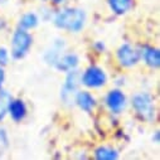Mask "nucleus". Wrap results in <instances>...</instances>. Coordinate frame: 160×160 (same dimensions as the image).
Returning a JSON list of instances; mask_svg holds the SVG:
<instances>
[{
  "mask_svg": "<svg viewBox=\"0 0 160 160\" xmlns=\"http://www.w3.org/2000/svg\"><path fill=\"white\" fill-rule=\"evenodd\" d=\"M87 15L81 8L68 7L58 10L53 18V23L58 29L66 30L68 33H79L86 24Z\"/></svg>",
  "mask_w": 160,
  "mask_h": 160,
  "instance_id": "nucleus-1",
  "label": "nucleus"
},
{
  "mask_svg": "<svg viewBox=\"0 0 160 160\" xmlns=\"http://www.w3.org/2000/svg\"><path fill=\"white\" fill-rule=\"evenodd\" d=\"M131 106L136 116L145 122H154L156 120V106L154 97L148 92H138L131 98Z\"/></svg>",
  "mask_w": 160,
  "mask_h": 160,
  "instance_id": "nucleus-2",
  "label": "nucleus"
},
{
  "mask_svg": "<svg viewBox=\"0 0 160 160\" xmlns=\"http://www.w3.org/2000/svg\"><path fill=\"white\" fill-rule=\"evenodd\" d=\"M33 46V35L29 30L18 27L10 39V56L14 59H23Z\"/></svg>",
  "mask_w": 160,
  "mask_h": 160,
  "instance_id": "nucleus-3",
  "label": "nucleus"
},
{
  "mask_svg": "<svg viewBox=\"0 0 160 160\" xmlns=\"http://www.w3.org/2000/svg\"><path fill=\"white\" fill-rule=\"evenodd\" d=\"M79 81L87 88H101L107 83V74L101 67L90 66L79 74Z\"/></svg>",
  "mask_w": 160,
  "mask_h": 160,
  "instance_id": "nucleus-4",
  "label": "nucleus"
},
{
  "mask_svg": "<svg viewBox=\"0 0 160 160\" xmlns=\"http://www.w3.org/2000/svg\"><path fill=\"white\" fill-rule=\"evenodd\" d=\"M79 73L77 69L67 72L66 79L61 87V100L64 105H73L74 103V96L78 91V85H81L79 81Z\"/></svg>",
  "mask_w": 160,
  "mask_h": 160,
  "instance_id": "nucleus-5",
  "label": "nucleus"
},
{
  "mask_svg": "<svg viewBox=\"0 0 160 160\" xmlns=\"http://www.w3.org/2000/svg\"><path fill=\"white\" fill-rule=\"evenodd\" d=\"M116 58L121 67L131 68L141 61V52L130 43L121 44L116 51Z\"/></svg>",
  "mask_w": 160,
  "mask_h": 160,
  "instance_id": "nucleus-6",
  "label": "nucleus"
},
{
  "mask_svg": "<svg viewBox=\"0 0 160 160\" xmlns=\"http://www.w3.org/2000/svg\"><path fill=\"white\" fill-rule=\"evenodd\" d=\"M105 103H106L107 108L110 110V112H112L113 115H118L126 108L128 98L121 90L115 88V90H111L107 92Z\"/></svg>",
  "mask_w": 160,
  "mask_h": 160,
  "instance_id": "nucleus-7",
  "label": "nucleus"
},
{
  "mask_svg": "<svg viewBox=\"0 0 160 160\" xmlns=\"http://www.w3.org/2000/svg\"><path fill=\"white\" fill-rule=\"evenodd\" d=\"M7 113L14 122H22L28 113L25 102L22 98H12L8 103Z\"/></svg>",
  "mask_w": 160,
  "mask_h": 160,
  "instance_id": "nucleus-8",
  "label": "nucleus"
},
{
  "mask_svg": "<svg viewBox=\"0 0 160 160\" xmlns=\"http://www.w3.org/2000/svg\"><path fill=\"white\" fill-rule=\"evenodd\" d=\"M74 105H77L82 111L91 113L97 106V101L95 96L88 91H77L74 96Z\"/></svg>",
  "mask_w": 160,
  "mask_h": 160,
  "instance_id": "nucleus-9",
  "label": "nucleus"
},
{
  "mask_svg": "<svg viewBox=\"0 0 160 160\" xmlns=\"http://www.w3.org/2000/svg\"><path fill=\"white\" fill-rule=\"evenodd\" d=\"M78 64H79V58L76 53H62L53 67H56V69H58L59 72L67 73L69 71L77 69Z\"/></svg>",
  "mask_w": 160,
  "mask_h": 160,
  "instance_id": "nucleus-10",
  "label": "nucleus"
},
{
  "mask_svg": "<svg viewBox=\"0 0 160 160\" xmlns=\"http://www.w3.org/2000/svg\"><path fill=\"white\" fill-rule=\"evenodd\" d=\"M66 49V43L63 39H57L52 43V46L46 51L44 53V61L51 64V66H54V63L57 62V59L61 57V54L64 52Z\"/></svg>",
  "mask_w": 160,
  "mask_h": 160,
  "instance_id": "nucleus-11",
  "label": "nucleus"
},
{
  "mask_svg": "<svg viewBox=\"0 0 160 160\" xmlns=\"http://www.w3.org/2000/svg\"><path fill=\"white\" fill-rule=\"evenodd\" d=\"M141 58L144 59L145 64L151 69H156L160 66V53L158 48L154 47H145L141 51Z\"/></svg>",
  "mask_w": 160,
  "mask_h": 160,
  "instance_id": "nucleus-12",
  "label": "nucleus"
},
{
  "mask_svg": "<svg viewBox=\"0 0 160 160\" xmlns=\"http://www.w3.org/2000/svg\"><path fill=\"white\" fill-rule=\"evenodd\" d=\"M110 10L115 15H125L132 9V0H107Z\"/></svg>",
  "mask_w": 160,
  "mask_h": 160,
  "instance_id": "nucleus-13",
  "label": "nucleus"
},
{
  "mask_svg": "<svg viewBox=\"0 0 160 160\" xmlns=\"http://www.w3.org/2000/svg\"><path fill=\"white\" fill-rule=\"evenodd\" d=\"M93 155L97 160H116V159H118L117 150L111 146H98L95 150Z\"/></svg>",
  "mask_w": 160,
  "mask_h": 160,
  "instance_id": "nucleus-14",
  "label": "nucleus"
},
{
  "mask_svg": "<svg viewBox=\"0 0 160 160\" xmlns=\"http://www.w3.org/2000/svg\"><path fill=\"white\" fill-rule=\"evenodd\" d=\"M38 24H39V18L35 13H32V12L23 14L19 19V28L25 29V30L34 29V28H37Z\"/></svg>",
  "mask_w": 160,
  "mask_h": 160,
  "instance_id": "nucleus-15",
  "label": "nucleus"
},
{
  "mask_svg": "<svg viewBox=\"0 0 160 160\" xmlns=\"http://www.w3.org/2000/svg\"><path fill=\"white\" fill-rule=\"evenodd\" d=\"M12 98L13 97L8 91L0 88V122H2L5 118V116L8 115L7 113V107H8V103Z\"/></svg>",
  "mask_w": 160,
  "mask_h": 160,
  "instance_id": "nucleus-16",
  "label": "nucleus"
},
{
  "mask_svg": "<svg viewBox=\"0 0 160 160\" xmlns=\"http://www.w3.org/2000/svg\"><path fill=\"white\" fill-rule=\"evenodd\" d=\"M10 59V53L5 47H0V66H7Z\"/></svg>",
  "mask_w": 160,
  "mask_h": 160,
  "instance_id": "nucleus-17",
  "label": "nucleus"
},
{
  "mask_svg": "<svg viewBox=\"0 0 160 160\" xmlns=\"http://www.w3.org/2000/svg\"><path fill=\"white\" fill-rule=\"evenodd\" d=\"M9 146V135L7 129L0 128V148H8Z\"/></svg>",
  "mask_w": 160,
  "mask_h": 160,
  "instance_id": "nucleus-18",
  "label": "nucleus"
},
{
  "mask_svg": "<svg viewBox=\"0 0 160 160\" xmlns=\"http://www.w3.org/2000/svg\"><path fill=\"white\" fill-rule=\"evenodd\" d=\"M93 47H95V49H97V52H98V53L103 52V49H105V44H103V42H101V41H97V42H95Z\"/></svg>",
  "mask_w": 160,
  "mask_h": 160,
  "instance_id": "nucleus-19",
  "label": "nucleus"
},
{
  "mask_svg": "<svg viewBox=\"0 0 160 160\" xmlns=\"http://www.w3.org/2000/svg\"><path fill=\"white\" fill-rule=\"evenodd\" d=\"M4 81H5V71H4L3 66H0V88L3 87Z\"/></svg>",
  "mask_w": 160,
  "mask_h": 160,
  "instance_id": "nucleus-20",
  "label": "nucleus"
},
{
  "mask_svg": "<svg viewBox=\"0 0 160 160\" xmlns=\"http://www.w3.org/2000/svg\"><path fill=\"white\" fill-rule=\"evenodd\" d=\"M151 140H152L155 144H158V142H159V131H155L154 136H151Z\"/></svg>",
  "mask_w": 160,
  "mask_h": 160,
  "instance_id": "nucleus-21",
  "label": "nucleus"
},
{
  "mask_svg": "<svg viewBox=\"0 0 160 160\" xmlns=\"http://www.w3.org/2000/svg\"><path fill=\"white\" fill-rule=\"evenodd\" d=\"M51 2H52L53 4H56V5H59V4L64 3V2H66V0H51Z\"/></svg>",
  "mask_w": 160,
  "mask_h": 160,
  "instance_id": "nucleus-22",
  "label": "nucleus"
}]
</instances>
